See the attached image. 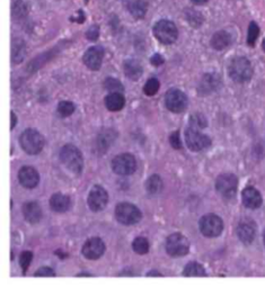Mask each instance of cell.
Returning a JSON list of instances; mask_svg holds the SVG:
<instances>
[{"label": "cell", "mask_w": 265, "mask_h": 288, "mask_svg": "<svg viewBox=\"0 0 265 288\" xmlns=\"http://www.w3.org/2000/svg\"><path fill=\"white\" fill-rule=\"evenodd\" d=\"M228 72L230 78H232L234 81L243 84L249 81L253 77V67L246 57L238 56L230 61Z\"/></svg>", "instance_id": "obj_1"}, {"label": "cell", "mask_w": 265, "mask_h": 288, "mask_svg": "<svg viewBox=\"0 0 265 288\" xmlns=\"http://www.w3.org/2000/svg\"><path fill=\"white\" fill-rule=\"evenodd\" d=\"M60 160L73 174L79 175L84 168V159L82 152L72 144H66L60 151Z\"/></svg>", "instance_id": "obj_2"}, {"label": "cell", "mask_w": 265, "mask_h": 288, "mask_svg": "<svg viewBox=\"0 0 265 288\" xmlns=\"http://www.w3.org/2000/svg\"><path fill=\"white\" fill-rule=\"evenodd\" d=\"M20 143L23 150L28 154H37L44 148V137L39 131L28 129L23 132L20 137Z\"/></svg>", "instance_id": "obj_3"}, {"label": "cell", "mask_w": 265, "mask_h": 288, "mask_svg": "<svg viewBox=\"0 0 265 288\" xmlns=\"http://www.w3.org/2000/svg\"><path fill=\"white\" fill-rule=\"evenodd\" d=\"M154 35L160 43L173 44L178 37V31L174 23L161 19L154 26Z\"/></svg>", "instance_id": "obj_4"}, {"label": "cell", "mask_w": 265, "mask_h": 288, "mask_svg": "<svg viewBox=\"0 0 265 288\" xmlns=\"http://www.w3.org/2000/svg\"><path fill=\"white\" fill-rule=\"evenodd\" d=\"M117 220L124 225H134L141 220V212L138 207L130 203H121L115 209Z\"/></svg>", "instance_id": "obj_5"}, {"label": "cell", "mask_w": 265, "mask_h": 288, "mask_svg": "<svg viewBox=\"0 0 265 288\" xmlns=\"http://www.w3.org/2000/svg\"><path fill=\"white\" fill-rule=\"evenodd\" d=\"M166 251L171 257H183L188 253L190 242L181 233H173L166 240Z\"/></svg>", "instance_id": "obj_6"}, {"label": "cell", "mask_w": 265, "mask_h": 288, "mask_svg": "<svg viewBox=\"0 0 265 288\" xmlns=\"http://www.w3.org/2000/svg\"><path fill=\"white\" fill-rule=\"evenodd\" d=\"M200 231L206 238H217L221 234L223 223L220 217L216 214H206L199 222Z\"/></svg>", "instance_id": "obj_7"}, {"label": "cell", "mask_w": 265, "mask_h": 288, "mask_svg": "<svg viewBox=\"0 0 265 288\" xmlns=\"http://www.w3.org/2000/svg\"><path fill=\"white\" fill-rule=\"evenodd\" d=\"M112 169L115 174L121 176L132 175L137 169L136 158L130 153L117 155V157L112 160Z\"/></svg>", "instance_id": "obj_8"}, {"label": "cell", "mask_w": 265, "mask_h": 288, "mask_svg": "<svg viewBox=\"0 0 265 288\" xmlns=\"http://www.w3.org/2000/svg\"><path fill=\"white\" fill-rule=\"evenodd\" d=\"M238 179L232 174H223L217 178L216 188L217 192L224 198H233L237 192Z\"/></svg>", "instance_id": "obj_9"}, {"label": "cell", "mask_w": 265, "mask_h": 288, "mask_svg": "<svg viewBox=\"0 0 265 288\" xmlns=\"http://www.w3.org/2000/svg\"><path fill=\"white\" fill-rule=\"evenodd\" d=\"M185 142L192 151H202L211 144V140L205 134L201 133L199 129L190 128L185 131Z\"/></svg>", "instance_id": "obj_10"}, {"label": "cell", "mask_w": 265, "mask_h": 288, "mask_svg": "<svg viewBox=\"0 0 265 288\" xmlns=\"http://www.w3.org/2000/svg\"><path fill=\"white\" fill-rule=\"evenodd\" d=\"M166 107L173 113H182L187 106V97L178 89H169L165 96Z\"/></svg>", "instance_id": "obj_11"}, {"label": "cell", "mask_w": 265, "mask_h": 288, "mask_svg": "<svg viewBox=\"0 0 265 288\" xmlns=\"http://www.w3.org/2000/svg\"><path fill=\"white\" fill-rule=\"evenodd\" d=\"M108 203V194L102 186L96 185L88 195V206L91 211L101 212L106 207Z\"/></svg>", "instance_id": "obj_12"}, {"label": "cell", "mask_w": 265, "mask_h": 288, "mask_svg": "<svg viewBox=\"0 0 265 288\" xmlns=\"http://www.w3.org/2000/svg\"><path fill=\"white\" fill-rule=\"evenodd\" d=\"M82 252L89 260H96L104 255L105 244L100 238H91L85 242Z\"/></svg>", "instance_id": "obj_13"}, {"label": "cell", "mask_w": 265, "mask_h": 288, "mask_svg": "<svg viewBox=\"0 0 265 288\" xmlns=\"http://www.w3.org/2000/svg\"><path fill=\"white\" fill-rule=\"evenodd\" d=\"M257 228L254 221L246 218V220L240 221L237 227V235L239 240L245 244H251L256 238Z\"/></svg>", "instance_id": "obj_14"}, {"label": "cell", "mask_w": 265, "mask_h": 288, "mask_svg": "<svg viewBox=\"0 0 265 288\" xmlns=\"http://www.w3.org/2000/svg\"><path fill=\"white\" fill-rule=\"evenodd\" d=\"M103 57H104V49L102 47H93L86 51L84 54V63L90 70H99L102 66Z\"/></svg>", "instance_id": "obj_15"}, {"label": "cell", "mask_w": 265, "mask_h": 288, "mask_svg": "<svg viewBox=\"0 0 265 288\" xmlns=\"http://www.w3.org/2000/svg\"><path fill=\"white\" fill-rule=\"evenodd\" d=\"M18 180L23 187L32 189L39 185L40 175L33 167L25 166L18 171Z\"/></svg>", "instance_id": "obj_16"}, {"label": "cell", "mask_w": 265, "mask_h": 288, "mask_svg": "<svg viewBox=\"0 0 265 288\" xmlns=\"http://www.w3.org/2000/svg\"><path fill=\"white\" fill-rule=\"evenodd\" d=\"M243 203L251 210H256L262 205V196L254 187H247L243 192Z\"/></svg>", "instance_id": "obj_17"}, {"label": "cell", "mask_w": 265, "mask_h": 288, "mask_svg": "<svg viewBox=\"0 0 265 288\" xmlns=\"http://www.w3.org/2000/svg\"><path fill=\"white\" fill-rule=\"evenodd\" d=\"M23 214L28 223L36 224L42 218V210L36 201H30L23 206Z\"/></svg>", "instance_id": "obj_18"}, {"label": "cell", "mask_w": 265, "mask_h": 288, "mask_svg": "<svg viewBox=\"0 0 265 288\" xmlns=\"http://www.w3.org/2000/svg\"><path fill=\"white\" fill-rule=\"evenodd\" d=\"M126 8H128L129 13L135 17L136 19H141L147 14V3L143 0H128L126 3Z\"/></svg>", "instance_id": "obj_19"}, {"label": "cell", "mask_w": 265, "mask_h": 288, "mask_svg": "<svg viewBox=\"0 0 265 288\" xmlns=\"http://www.w3.org/2000/svg\"><path fill=\"white\" fill-rule=\"evenodd\" d=\"M117 132L113 130H104L100 133L99 137H97L96 146L97 149L100 150L101 152L107 151V149L112 146V143L117 139Z\"/></svg>", "instance_id": "obj_20"}, {"label": "cell", "mask_w": 265, "mask_h": 288, "mask_svg": "<svg viewBox=\"0 0 265 288\" xmlns=\"http://www.w3.org/2000/svg\"><path fill=\"white\" fill-rule=\"evenodd\" d=\"M220 80L216 74H205L200 81L199 85V93L201 94H210L212 91H215L217 87H219Z\"/></svg>", "instance_id": "obj_21"}, {"label": "cell", "mask_w": 265, "mask_h": 288, "mask_svg": "<svg viewBox=\"0 0 265 288\" xmlns=\"http://www.w3.org/2000/svg\"><path fill=\"white\" fill-rule=\"evenodd\" d=\"M50 206L54 212L65 213L70 207V198L67 195L54 194L50 199Z\"/></svg>", "instance_id": "obj_22"}, {"label": "cell", "mask_w": 265, "mask_h": 288, "mask_svg": "<svg viewBox=\"0 0 265 288\" xmlns=\"http://www.w3.org/2000/svg\"><path fill=\"white\" fill-rule=\"evenodd\" d=\"M230 43H232V36H230L229 33L224 31H219L215 33V35L211 38L212 48L218 51L226 49L227 47H229Z\"/></svg>", "instance_id": "obj_23"}, {"label": "cell", "mask_w": 265, "mask_h": 288, "mask_svg": "<svg viewBox=\"0 0 265 288\" xmlns=\"http://www.w3.org/2000/svg\"><path fill=\"white\" fill-rule=\"evenodd\" d=\"M105 105L108 111L119 112L125 105V99L121 93H111L105 98Z\"/></svg>", "instance_id": "obj_24"}, {"label": "cell", "mask_w": 265, "mask_h": 288, "mask_svg": "<svg viewBox=\"0 0 265 288\" xmlns=\"http://www.w3.org/2000/svg\"><path fill=\"white\" fill-rule=\"evenodd\" d=\"M124 72L125 76L131 80H138L142 76V66L139 61L137 60H128L124 62Z\"/></svg>", "instance_id": "obj_25"}, {"label": "cell", "mask_w": 265, "mask_h": 288, "mask_svg": "<svg viewBox=\"0 0 265 288\" xmlns=\"http://www.w3.org/2000/svg\"><path fill=\"white\" fill-rule=\"evenodd\" d=\"M26 55V45L23 39L15 38L11 43V60L14 63H20Z\"/></svg>", "instance_id": "obj_26"}, {"label": "cell", "mask_w": 265, "mask_h": 288, "mask_svg": "<svg viewBox=\"0 0 265 288\" xmlns=\"http://www.w3.org/2000/svg\"><path fill=\"white\" fill-rule=\"evenodd\" d=\"M183 275L186 277H205L206 273L202 264L198 262H190L184 268Z\"/></svg>", "instance_id": "obj_27"}, {"label": "cell", "mask_w": 265, "mask_h": 288, "mask_svg": "<svg viewBox=\"0 0 265 288\" xmlns=\"http://www.w3.org/2000/svg\"><path fill=\"white\" fill-rule=\"evenodd\" d=\"M163 180L158 175H153L148 178V180L146 182V189L149 194L156 195L159 194L163 189Z\"/></svg>", "instance_id": "obj_28"}, {"label": "cell", "mask_w": 265, "mask_h": 288, "mask_svg": "<svg viewBox=\"0 0 265 288\" xmlns=\"http://www.w3.org/2000/svg\"><path fill=\"white\" fill-rule=\"evenodd\" d=\"M11 13L14 18H24L27 15V6L24 0H11Z\"/></svg>", "instance_id": "obj_29"}, {"label": "cell", "mask_w": 265, "mask_h": 288, "mask_svg": "<svg viewBox=\"0 0 265 288\" xmlns=\"http://www.w3.org/2000/svg\"><path fill=\"white\" fill-rule=\"evenodd\" d=\"M104 87L109 93H121L122 94L124 91L123 85L121 84L120 80L115 78H107L104 81Z\"/></svg>", "instance_id": "obj_30"}, {"label": "cell", "mask_w": 265, "mask_h": 288, "mask_svg": "<svg viewBox=\"0 0 265 288\" xmlns=\"http://www.w3.org/2000/svg\"><path fill=\"white\" fill-rule=\"evenodd\" d=\"M132 248H134L135 252H137L138 255H146L149 251V242L146 238H137L132 243Z\"/></svg>", "instance_id": "obj_31"}, {"label": "cell", "mask_w": 265, "mask_h": 288, "mask_svg": "<svg viewBox=\"0 0 265 288\" xmlns=\"http://www.w3.org/2000/svg\"><path fill=\"white\" fill-rule=\"evenodd\" d=\"M74 111H76V106H74V104L71 101L63 100V101H60L59 105H58V112H59L61 116H63V117L70 116L71 114H73Z\"/></svg>", "instance_id": "obj_32"}, {"label": "cell", "mask_w": 265, "mask_h": 288, "mask_svg": "<svg viewBox=\"0 0 265 288\" xmlns=\"http://www.w3.org/2000/svg\"><path fill=\"white\" fill-rule=\"evenodd\" d=\"M258 35H260V28H258L256 23L252 22L249 27V36H247V43L250 47H254Z\"/></svg>", "instance_id": "obj_33"}, {"label": "cell", "mask_w": 265, "mask_h": 288, "mask_svg": "<svg viewBox=\"0 0 265 288\" xmlns=\"http://www.w3.org/2000/svg\"><path fill=\"white\" fill-rule=\"evenodd\" d=\"M159 90V81L157 79H149L147 84L143 87V93L147 96H154L158 93Z\"/></svg>", "instance_id": "obj_34"}, {"label": "cell", "mask_w": 265, "mask_h": 288, "mask_svg": "<svg viewBox=\"0 0 265 288\" xmlns=\"http://www.w3.org/2000/svg\"><path fill=\"white\" fill-rule=\"evenodd\" d=\"M186 18H187L190 24L195 26V27L200 26L203 22L202 15H201V13H198V11H195V10H188L186 13Z\"/></svg>", "instance_id": "obj_35"}, {"label": "cell", "mask_w": 265, "mask_h": 288, "mask_svg": "<svg viewBox=\"0 0 265 288\" xmlns=\"http://www.w3.org/2000/svg\"><path fill=\"white\" fill-rule=\"evenodd\" d=\"M190 124L195 129H204L206 126V119L202 114H194L190 118Z\"/></svg>", "instance_id": "obj_36"}, {"label": "cell", "mask_w": 265, "mask_h": 288, "mask_svg": "<svg viewBox=\"0 0 265 288\" xmlns=\"http://www.w3.org/2000/svg\"><path fill=\"white\" fill-rule=\"evenodd\" d=\"M32 258H33V253L31 251L22 252V255L20 257V264H21V267L23 269V272H24V274L26 273L28 267H30Z\"/></svg>", "instance_id": "obj_37"}, {"label": "cell", "mask_w": 265, "mask_h": 288, "mask_svg": "<svg viewBox=\"0 0 265 288\" xmlns=\"http://www.w3.org/2000/svg\"><path fill=\"white\" fill-rule=\"evenodd\" d=\"M169 142H171V146L174 149H176V150L182 149V141H181L180 132L175 131L174 133H172L169 136Z\"/></svg>", "instance_id": "obj_38"}, {"label": "cell", "mask_w": 265, "mask_h": 288, "mask_svg": "<svg viewBox=\"0 0 265 288\" xmlns=\"http://www.w3.org/2000/svg\"><path fill=\"white\" fill-rule=\"evenodd\" d=\"M35 277H55V273L50 267H42L34 274Z\"/></svg>", "instance_id": "obj_39"}, {"label": "cell", "mask_w": 265, "mask_h": 288, "mask_svg": "<svg viewBox=\"0 0 265 288\" xmlns=\"http://www.w3.org/2000/svg\"><path fill=\"white\" fill-rule=\"evenodd\" d=\"M86 36L89 39V41H96L100 36V28L99 26H91L89 30L86 33Z\"/></svg>", "instance_id": "obj_40"}, {"label": "cell", "mask_w": 265, "mask_h": 288, "mask_svg": "<svg viewBox=\"0 0 265 288\" xmlns=\"http://www.w3.org/2000/svg\"><path fill=\"white\" fill-rule=\"evenodd\" d=\"M164 57L161 56L160 54H158V53H156L155 55H153L152 56V59H150V62H152V65L153 66H155V67H159V66H161L164 63Z\"/></svg>", "instance_id": "obj_41"}, {"label": "cell", "mask_w": 265, "mask_h": 288, "mask_svg": "<svg viewBox=\"0 0 265 288\" xmlns=\"http://www.w3.org/2000/svg\"><path fill=\"white\" fill-rule=\"evenodd\" d=\"M10 118H11V124H10V129L13 130L15 126H16V123H17V117H16V115L14 112H11L10 113Z\"/></svg>", "instance_id": "obj_42"}, {"label": "cell", "mask_w": 265, "mask_h": 288, "mask_svg": "<svg viewBox=\"0 0 265 288\" xmlns=\"http://www.w3.org/2000/svg\"><path fill=\"white\" fill-rule=\"evenodd\" d=\"M146 276H147V277H163V275L159 274L158 272H156V270H153V272L148 273Z\"/></svg>", "instance_id": "obj_43"}, {"label": "cell", "mask_w": 265, "mask_h": 288, "mask_svg": "<svg viewBox=\"0 0 265 288\" xmlns=\"http://www.w3.org/2000/svg\"><path fill=\"white\" fill-rule=\"evenodd\" d=\"M192 2L194 4H198V5H202V4H205L208 0H192Z\"/></svg>", "instance_id": "obj_44"}, {"label": "cell", "mask_w": 265, "mask_h": 288, "mask_svg": "<svg viewBox=\"0 0 265 288\" xmlns=\"http://www.w3.org/2000/svg\"><path fill=\"white\" fill-rule=\"evenodd\" d=\"M93 275H90V274H85V273H82V274H79L78 275V277H91Z\"/></svg>", "instance_id": "obj_45"}, {"label": "cell", "mask_w": 265, "mask_h": 288, "mask_svg": "<svg viewBox=\"0 0 265 288\" xmlns=\"http://www.w3.org/2000/svg\"><path fill=\"white\" fill-rule=\"evenodd\" d=\"M262 48H263V50L265 51V39L263 41V43H262Z\"/></svg>", "instance_id": "obj_46"}, {"label": "cell", "mask_w": 265, "mask_h": 288, "mask_svg": "<svg viewBox=\"0 0 265 288\" xmlns=\"http://www.w3.org/2000/svg\"><path fill=\"white\" fill-rule=\"evenodd\" d=\"M263 239H264V244H265V230H264V234H263Z\"/></svg>", "instance_id": "obj_47"}]
</instances>
